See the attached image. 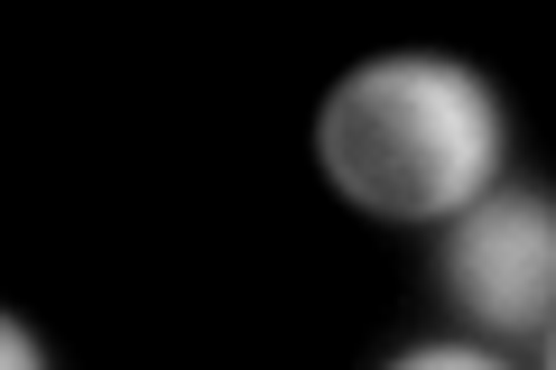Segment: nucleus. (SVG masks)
I'll return each mask as SVG.
<instances>
[{
    "mask_svg": "<svg viewBox=\"0 0 556 370\" xmlns=\"http://www.w3.org/2000/svg\"><path fill=\"white\" fill-rule=\"evenodd\" d=\"M316 167L371 222H455L492 195L501 93L455 56H371L325 93Z\"/></svg>",
    "mask_w": 556,
    "mask_h": 370,
    "instance_id": "obj_1",
    "label": "nucleus"
},
{
    "mask_svg": "<svg viewBox=\"0 0 556 370\" xmlns=\"http://www.w3.org/2000/svg\"><path fill=\"white\" fill-rule=\"evenodd\" d=\"M445 296L492 333L556 324V204L529 186L464 204L445 232Z\"/></svg>",
    "mask_w": 556,
    "mask_h": 370,
    "instance_id": "obj_2",
    "label": "nucleus"
},
{
    "mask_svg": "<svg viewBox=\"0 0 556 370\" xmlns=\"http://www.w3.org/2000/svg\"><path fill=\"white\" fill-rule=\"evenodd\" d=\"M390 370H501V361L473 352V343H417V352H399Z\"/></svg>",
    "mask_w": 556,
    "mask_h": 370,
    "instance_id": "obj_3",
    "label": "nucleus"
},
{
    "mask_svg": "<svg viewBox=\"0 0 556 370\" xmlns=\"http://www.w3.org/2000/svg\"><path fill=\"white\" fill-rule=\"evenodd\" d=\"M0 370H47V352H38V333H28L20 315H10V324H0Z\"/></svg>",
    "mask_w": 556,
    "mask_h": 370,
    "instance_id": "obj_4",
    "label": "nucleus"
},
{
    "mask_svg": "<svg viewBox=\"0 0 556 370\" xmlns=\"http://www.w3.org/2000/svg\"><path fill=\"white\" fill-rule=\"evenodd\" d=\"M547 370H556V324H547Z\"/></svg>",
    "mask_w": 556,
    "mask_h": 370,
    "instance_id": "obj_5",
    "label": "nucleus"
}]
</instances>
